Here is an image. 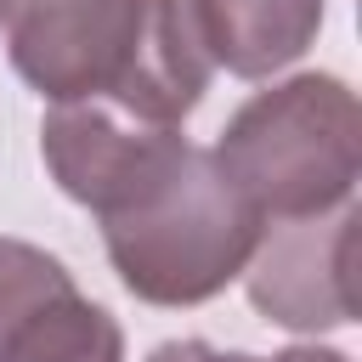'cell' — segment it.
Instances as JSON below:
<instances>
[{"label":"cell","instance_id":"1","mask_svg":"<svg viewBox=\"0 0 362 362\" xmlns=\"http://www.w3.org/2000/svg\"><path fill=\"white\" fill-rule=\"evenodd\" d=\"M51 181L102 221L119 283L147 305H204L243 277L260 215L209 147L107 102H51L40 124Z\"/></svg>","mask_w":362,"mask_h":362},{"label":"cell","instance_id":"2","mask_svg":"<svg viewBox=\"0 0 362 362\" xmlns=\"http://www.w3.org/2000/svg\"><path fill=\"white\" fill-rule=\"evenodd\" d=\"M0 28L45 102H107L141 124H181L215 74L192 0H17Z\"/></svg>","mask_w":362,"mask_h":362},{"label":"cell","instance_id":"3","mask_svg":"<svg viewBox=\"0 0 362 362\" xmlns=\"http://www.w3.org/2000/svg\"><path fill=\"white\" fill-rule=\"evenodd\" d=\"M260 221H300L351 204L362 170L356 90L334 74H294L255 90L209 147Z\"/></svg>","mask_w":362,"mask_h":362},{"label":"cell","instance_id":"4","mask_svg":"<svg viewBox=\"0 0 362 362\" xmlns=\"http://www.w3.org/2000/svg\"><path fill=\"white\" fill-rule=\"evenodd\" d=\"M351 226L356 209L339 204L328 215H300V221H266L260 243L243 266L249 300L266 322L294 328V334H322L351 322Z\"/></svg>","mask_w":362,"mask_h":362},{"label":"cell","instance_id":"5","mask_svg":"<svg viewBox=\"0 0 362 362\" xmlns=\"http://www.w3.org/2000/svg\"><path fill=\"white\" fill-rule=\"evenodd\" d=\"M192 23L215 68L266 79L305 57L322 28V0H192Z\"/></svg>","mask_w":362,"mask_h":362},{"label":"cell","instance_id":"6","mask_svg":"<svg viewBox=\"0 0 362 362\" xmlns=\"http://www.w3.org/2000/svg\"><path fill=\"white\" fill-rule=\"evenodd\" d=\"M6 362H124V334H119L113 311H102L79 288H68L23 322Z\"/></svg>","mask_w":362,"mask_h":362},{"label":"cell","instance_id":"7","mask_svg":"<svg viewBox=\"0 0 362 362\" xmlns=\"http://www.w3.org/2000/svg\"><path fill=\"white\" fill-rule=\"evenodd\" d=\"M68 288H74V277L57 255H45L40 243H23V238H0V362H6L11 339L23 334V322Z\"/></svg>","mask_w":362,"mask_h":362},{"label":"cell","instance_id":"8","mask_svg":"<svg viewBox=\"0 0 362 362\" xmlns=\"http://www.w3.org/2000/svg\"><path fill=\"white\" fill-rule=\"evenodd\" d=\"M147 362H260V356H249V351H221V345H209V339H164Z\"/></svg>","mask_w":362,"mask_h":362},{"label":"cell","instance_id":"9","mask_svg":"<svg viewBox=\"0 0 362 362\" xmlns=\"http://www.w3.org/2000/svg\"><path fill=\"white\" fill-rule=\"evenodd\" d=\"M272 362H351L345 351H328V345H288V351H277Z\"/></svg>","mask_w":362,"mask_h":362},{"label":"cell","instance_id":"10","mask_svg":"<svg viewBox=\"0 0 362 362\" xmlns=\"http://www.w3.org/2000/svg\"><path fill=\"white\" fill-rule=\"evenodd\" d=\"M6 6H17V0H0V11H6Z\"/></svg>","mask_w":362,"mask_h":362}]
</instances>
